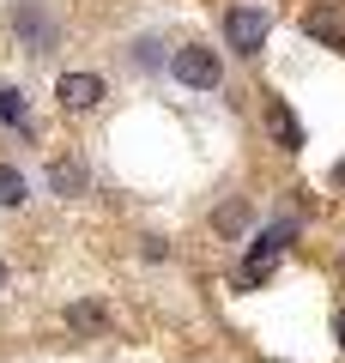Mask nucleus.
I'll list each match as a JSON object with an SVG mask.
<instances>
[{"label": "nucleus", "instance_id": "obj_1", "mask_svg": "<svg viewBox=\"0 0 345 363\" xmlns=\"http://www.w3.org/2000/svg\"><path fill=\"white\" fill-rule=\"evenodd\" d=\"M170 79L188 85V91H218L224 85V61H218L212 49H200V43H188V49L170 55Z\"/></svg>", "mask_w": 345, "mask_h": 363}, {"label": "nucleus", "instance_id": "obj_2", "mask_svg": "<svg viewBox=\"0 0 345 363\" xmlns=\"http://www.w3.org/2000/svg\"><path fill=\"white\" fill-rule=\"evenodd\" d=\"M267 13H261V6H230L224 13V43L236 55H261V43H267Z\"/></svg>", "mask_w": 345, "mask_h": 363}, {"label": "nucleus", "instance_id": "obj_3", "mask_svg": "<svg viewBox=\"0 0 345 363\" xmlns=\"http://www.w3.org/2000/svg\"><path fill=\"white\" fill-rule=\"evenodd\" d=\"M55 97H61V109L85 116V109L103 104V79L97 73H61V79H55Z\"/></svg>", "mask_w": 345, "mask_h": 363}, {"label": "nucleus", "instance_id": "obj_4", "mask_svg": "<svg viewBox=\"0 0 345 363\" xmlns=\"http://www.w3.org/2000/svg\"><path fill=\"white\" fill-rule=\"evenodd\" d=\"M261 116H267V133H273V145H279V152H303V121L291 116V104H285V97H267V104H261Z\"/></svg>", "mask_w": 345, "mask_h": 363}, {"label": "nucleus", "instance_id": "obj_5", "mask_svg": "<svg viewBox=\"0 0 345 363\" xmlns=\"http://www.w3.org/2000/svg\"><path fill=\"white\" fill-rule=\"evenodd\" d=\"M303 30H309L315 43H327V49H345V18L333 13V6H315V13L303 18Z\"/></svg>", "mask_w": 345, "mask_h": 363}, {"label": "nucleus", "instance_id": "obj_6", "mask_svg": "<svg viewBox=\"0 0 345 363\" xmlns=\"http://www.w3.org/2000/svg\"><path fill=\"white\" fill-rule=\"evenodd\" d=\"M67 327H79V333H103V327H109V309H103V303H73V309H67Z\"/></svg>", "mask_w": 345, "mask_h": 363}, {"label": "nucleus", "instance_id": "obj_7", "mask_svg": "<svg viewBox=\"0 0 345 363\" xmlns=\"http://www.w3.org/2000/svg\"><path fill=\"white\" fill-rule=\"evenodd\" d=\"M25 200H31V188L18 176V164H0V206H25Z\"/></svg>", "mask_w": 345, "mask_h": 363}, {"label": "nucleus", "instance_id": "obj_8", "mask_svg": "<svg viewBox=\"0 0 345 363\" xmlns=\"http://www.w3.org/2000/svg\"><path fill=\"white\" fill-rule=\"evenodd\" d=\"M49 188H55V194H79V188H85V169H79V164H55L49 169Z\"/></svg>", "mask_w": 345, "mask_h": 363}, {"label": "nucleus", "instance_id": "obj_9", "mask_svg": "<svg viewBox=\"0 0 345 363\" xmlns=\"http://www.w3.org/2000/svg\"><path fill=\"white\" fill-rule=\"evenodd\" d=\"M243 224H248V200H230V206L218 212V230L224 236H243Z\"/></svg>", "mask_w": 345, "mask_h": 363}, {"label": "nucleus", "instance_id": "obj_10", "mask_svg": "<svg viewBox=\"0 0 345 363\" xmlns=\"http://www.w3.org/2000/svg\"><path fill=\"white\" fill-rule=\"evenodd\" d=\"M0 116H6V121H25V91H0Z\"/></svg>", "mask_w": 345, "mask_h": 363}, {"label": "nucleus", "instance_id": "obj_11", "mask_svg": "<svg viewBox=\"0 0 345 363\" xmlns=\"http://www.w3.org/2000/svg\"><path fill=\"white\" fill-rule=\"evenodd\" d=\"M333 339H339V351H345V309L333 315Z\"/></svg>", "mask_w": 345, "mask_h": 363}, {"label": "nucleus", "instance_id": "obj_12", "mask_svg": "<svg viewBox=\"0 0 345 363\" xmlns=\"http://www.w3.org/2000/svg\"><path fill=\"white\" fill-rule=\"evenodd\" d=\"M333 182H339V188H345V157H339V169H333Z\"/></svg>", "mask_w": 345, "mask_h": 363}, {"label": "nucleus", "instance_id": "obj_13", "mask_svg": "<svg viewBox=\"0 0 345 363\" xmlns=\"http://www.w3.org/2000/svg\"><path fill=\"white\" fill-rule=\"evenodd\" d=\"M0 291H6V267H0Z\"/></svg>", "mask_w": 345, "mask_h": 363}]
</instances>
